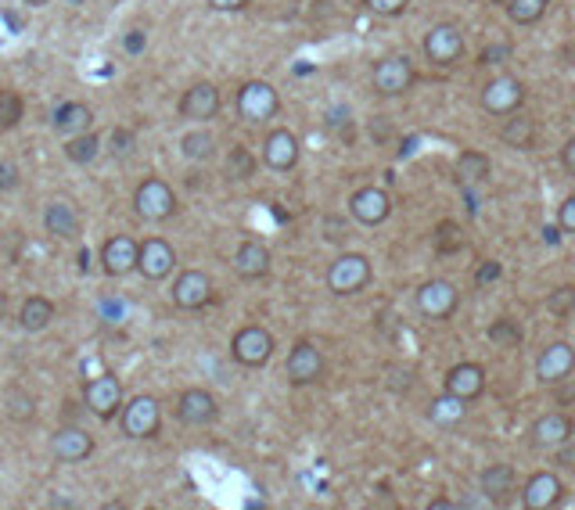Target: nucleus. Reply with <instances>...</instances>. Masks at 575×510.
Masks as SVG:
<instances>
[{
  "mask_svg": "<svg viewBox=\"0 0 575 510\" xmlns=\"http://www.w3.org/2000/svg\"><path fill=\"white\" fill-rule=\"evenodd\" d=\"M371 285V259L364 251H342L328 267V292L331 295H356Z\"/></svg>",
  "mask_w": 575,
  "mask_h": 510,
  "instance_id": "f257e3e1",
  "label": "nucleus"
},
{
  "mask_svg": "<svg viewBox=\"0 0 575 510\" xmlns=\"http://www.w3.org/2000/svg\"><path fill=\"white\" fill-rule=\"evenodd\" d=\"M133 205H137V216L148 219V223H162L169 216H176V194L166 180L159 176H148L137 191H133Z\"/></svg>",
  "mask_w": 575,
  "mask_h": 510,
  "instance_id": "f03ea898",
  "label": "nucleus"
},
{
  "mask_svg": "<svg viewBox=\"0 0 575 510\" xmlns=\"http://www.w3.org/2000/svg\"><path fill=\"white\" fill-rule=\"evenodd\" d=\"M277 108H280V98L266 80H248L237 90V115L248 123H266L277 115Z\"/></svg>",
  "mask_w": 575,
  "mask_h": 510,
  "instance_id": "7ed1b4c3",
  "label": "nucleus"
},
{
  "mask_svg": "<svg viewBox=\"0 0 575 510\" xmlns=\"http://www.w3.org/2000/svg\"><path fill=\"white\" fill-rule=\"evenodd\" d=\"M414 302H417L421 317H428V320H446V317L457 310L460 292H457V285H453V281H446V277H432V281H425V285L417 288Z\"/></svg>",
  "mask_w": 575,
  "mask_h": 510,
  "instance_id": "20e7f679",
  "label": "nucleus"
},
{
  "mask_svg": "<svg viewBox=\"0 0 575 510\" xmlns=\"http://www.w3.org/2000/svg\"><path fill=\"white\" fill-rule=\"evenodd\" d=\"M374 90L382 94V98H399V94H407L410 87H414V80H417V72H414V65H410V58H403V55H392V58H382L378 65H374Z\"/></svg>",
  "mask_w": 575,
  "mask_h": 510,
  "instance_id": "39448f33",
  "label": "nucleus"
},
{
  "mask_svg": "<svg viewBox=\"0 0 575 510\" xmlns=\"http://www.w3.org/2000/svg\"><path fill=\"white\" fill-rule=\"evenodd\" d=\"M525 105V83L518 76H496L482 87V108L493 115H514Z\"/></svg>",
  "mask_w": 575,
  "mask_h": 510,
  "instance_id": "423d86ee",
  "label": "nucleus"
},
{
  "mask_svg": "<svg viewBox=\"0 0 575 510\" xmlns=\"http://www.w3.org/2000/svg\"><path fill=\"white\" fill-rule=\"evenodd\" d=\"M126 438H151L159 431V399L155 395H133L119 413Z\"/></svg>",
  "mask_w": 575,
  "mask_h": 510,
  "instance_id": "0eeeda50",
  "label": "nucleus"
},
{
  "mask_svg": "<svg viewBox=\"0 0 575 510\" xmlns=\"http://www.w3.org/2000/svg\"><path fill=\"white\" fill-rule=\"evenodd\" d=\"M230 353H234V360H237L241 367H262V363L273 356V335H270L266 327L248 324V327H241V331L234 335Z\"/></svg>",
  "mask_w": 575,
  "mask_h": 510,
  "instance_id": "6e6552de",
  "label": "nucleus"
},
{
  "mask_svg": "<svg viewBox=\"0 0 575 510\" xmlns=\"http://www.w3.org/2000/svg\"><path fill=\"white\" fill-rule=\"evenodd\" d=\"M83 399H87V410H90L94 417L108 421V417H116V413L123 410V385H119L116 374H101V378L87 381Z\"/></svg>",
  "mask_w": 575,
  "mask_h": 510,
  "instance_id": "1a4fd4ad",
  "label": "nucleus"
},
{
  "mask_svg": "<svg viewBox=\"0 0 575 510\" xmlns=\"http://www.w3.org/2000/svg\"><path fill=\"white\" fill-rule=\"evenodd\" d=\"M173 267H176V251H173L169 241L148 237V241L141 244V251H137V270H141L144 281H162V277L173 274Z\"/></svg>",
  "mask_w": 575,
  "mask_h": 510,
  "instance_id": "9d476101",
  "label": "nucleus"
},
{
  "mask_svg": "<svg viewBox=\"0 0 575 510\" xmlns=\"http://www.w3.org/2000/svg\"><path fill=\"white\" fill-rule=\"evenodd\" d=\"M425 55H428V62H435V65H453V62L464 55V33H460L457 26H450V22L432 26L428 37H425Z\"/></svg>",
  "mask_w": 575,
  "mask_h": 510,
  "instance_id": "9b49d317",
  "label": "nucleus"
},
{
  "mask_svg": "<svg viewBox=\"0 0 575 510\" xmlns=\"http://www.w3.org/2000/svg\"><path fill=\"white\" fill-rule=\"evenodd\" d=\"M284 370H288V381L292 385H313L324 374V356H321V349L313 342H299L292 353H288Z\"/></svg>",
  "mask_w": 575,
  "mask_h": 510,
  "instance_id": "f8f14e48",
  "label": "nucleus"
},
{
  "mask_svg": "<svg viewBox=\"0 0 575 510\" xmlns=\"http://www.w3.org/2000/svg\"><path fill=\"white\" fill-rule=\"evenodd\" d=\"M169 299L176 310H202L209 299H212V281L202 274V270H184L173 288H169Z\"/></svg>",
  "mask_w": 575,
  "mask_h": 510,
  "instance_id": "ddd939ff",
  "label": "nucleus"
},
{
  "mask_svg": "<svg viewBox=\"0 0 575 510\" xmlns=\"http://www.w3.org/2000/svg\"><path fill=\"white\" fill-rule=\"evenodd\" d=\"M176 417H180L184 424H191V428H205V424H212V421L219 417V403H216V395L205 392V388H187V392H180V399H176Z\"/></svg>",
  "mask_w": 575,
  "mask_h": 510,
  "instance_id": "4468645a",
  "label": "nucleus"
},
{
  "mask_svg": "<svg viewBox=\"0 0 575 510\" xmlns=\"http://www.w3.org/2000/svg\"><path fill=\"white\" fill-rule=\"evenodd\" d=\"M349 212H353V219H356V223H364V226H378V223H385V219H389V212H392V198H389L382 187H360V191L349 198Z\"/></svg>",
  "mask_w": 575,
  "mask_h": 510,
  "instance_id": "2eb2a0df",
  "label": "nucleus"
},
{
  "mask_svg": "<svg viewBox=\"0 0 575 510\" xmlns=\"http://www.w3.org/2000/svg\"><path fill=\"white\" fill-rule=\"evenodd\" d=\"M571 370H575V349L568 342H550L536 360V381H543V385L564 381Z\"/></svg>",
  "mask_w": 575,
  "mask_h": 510,
  "instance_id": "dca6fc26",
  "label": "nucleus"
},
{
  "mask_svg": "<svg viewBox=\"0 0 575 510\" xmlns=\"http://www.w3.org/2000/svg\"><path fill=\"white\" fill-rule=\"evenodd\" d=\"M262 162H266L273 173L296 169V162H299V137H296L292 130H273V133H266V140H262Z\"/></svg>",
  "mask_w": 575,
  "mask_h": 510,
  "instance_id": "f3484780",
  "label": "nucleus"
},
{
  "mask_svg": "<svg viewBox=\"0 0 575 510\" xmlns=\"http://www.w3.org/2000/svg\"><path fill=\"white\" fill-rule=\"evenodd\" d=\"M137 251H141V244H137L133 237H126V234L108 237L105 248H101V267H105V274H108V277H126L130 270H137Z\"/></svg>",
  "mask_w": 575,
  "mask_h": 510,
  "instance_id": "a211bd4d",
  "label": "nucleus"
},
{
  "mask_svg": "<svg viewBox=\"0 0 575 510\" xmlns=\"http://www.w3.org/2000/svg\"><path fill=\"white\" fill-rule=\"evenodd\" d=\"M561 496H564L561 478L550 474V471H539V474H532V478L525 481V489H521V506H525V510H550V506H557Z\"/></svg>",
  "mask_w": 575,
  "mask_h": 510,
  "instance_id": "6ab92c4d",
  "label": "nucleus"
},
{
  "mask_svg": "<svg viewBox=\"0 0 575 510\" xmlns=\"http://www.w3.org/2000/svg\"><path fill=\"white\" fill-rule=\"evenodd\" d=\"M51 453L58 456V460H65V463H80V460H87L90 453H94V438L83 431V428H58L55 435H51Z\"/></svg>",
  "mask_w": 575,
  "mask_h": 510,
  "instance_id": "aec40b11",
  "label": "nucleus"
},
{
  "mask_svg": "<svg viewBox=\"0 0 575 510\" xmlns=\"http://www.w3.org/2000/svg\"><path fill=\"white\" fill-rule=\"evenodd\" d=\"M219 112V90L212 83H194L184 98H180V115L184 119H194V123H205V119H216Z\"/></svg>",
  "mask_w": 575,
  "mask_h": 510,
  "instance_id": "412c9836",
  "label": "nucleus"
},
{
  "mask_svg": "<svg viewBox=\"0 0 575 510\" xmlns=\"http://www.w3.org/2000/svg\"><path fill=\"white\" fill-rule=\"evenodd\" d=\"M442 388L471 403V399H478V395H482V388H485V370H482L478 363H457V367H450V370H446Z\"/></svg>",
  "mask_w": 575,
  "mask_h": 510,
  "instance_id": "4be33fe9",
  "label": "nucleus"
},
{
  "mask_svg": "<svg viewBox=\"0 0 575 510\" xmlns=\"http://www.w3.org/2000/svg\"><path fill=\"white\" fill-rule=\"evenodd\" d=\"M234 274L245 281H259L270 274V248L262 241H245L234 255Z\"/></svg>",
  "mask_w": 575,
  "mask_h": 510,
  "instance_id": "5701e85b",
  "label": "nucleus"
},
{
  "mask_svg": "<svg viewBox=\"0 0 575 510\" xmlns=\"http://www.w3.org/2000/svg\"><path fill=\"white\" fill-rule=\"evenodd\" d=\"M51 123H55V130H58L62 137H76V133H87V130H90L94 112H90L83 101H65V105L55 108Z\"/></svg>",
  "mask_w": 575,
  "mask_h": 510,
  "instance_id": "b1692460",
  "label": "nucleus"
},
{
  "mask_svg": "<svg viewBox=\"0 0 575 510\" xmlns=\"http://www.w3.org/2000/svg\"><path fill=\"white\" fill-rule=\"evenodd\" d=\"M568 438H571V421L564 413H546L532 424V446H539V449L564 446Z\"/></svg>",
  "mask_w": 575,
  "mask_h": 510,
  "instance_id": "393cba45",
  "label": "nucleus"
},
{
  "mask_svg": "<svg viewBox=\"0 0 575 510\" xmlns=\"http://www.w3.org/2000/svg\"><path fill=\"white\" fill-rule=\"evenodd\" d=\"M44 226H47L51 237H73V234L80 230V212H76V205L55 198V201L44 208Z\"/></svg>",
  "mask_w": 575,
  "mask_h": 510,
  "instance_id": "a878e982",
  "label": "nucleus"
},
{
  "mask_svg": "<svg viewBox=\"0 0 575 510\" xmlns=\"http://www.w3.org/2000/svg\"><path fill=\"white\" fill-rule=\"evenodd\" d=\"M428 417H432L439 428L460 424V421L468 417V399H460V395H453V392L442 388V395H435V399L428 403Z\"/></svg>",
  "mask_w": 575,
  "mask_h": 510,
  "instance_id": "bb28decb",
  "label": "nucleus"
},
{
  "mask_svg": "<svg viewBox=\"0 0 575 510\" xmlns=\"http://www.w3.org/2000/svg\"><path fill=\"white\" fill-rule=\"evenodd\" d=\"M478 485H482V492H485L489 503H503V496H507L511 485H514V471H511L507 463H489V467L478 474Z\"/></svg>",
  "mask_w": 575,
  "mask_h": 510,
  "instance_id": "cd10ccee",
  "label": "nucleus"
},
{
  "mask_svg": "<svg viewBox=\"0 0 575 510\" xmlns=\"http://www.w3.org/2000/svg\"><path fill=\"white\" fill-rule=\"evenodd\" d=\"M51 320H55V306H51V299H44V295L26 299L22 310H19V324H22L26 331H33V335H37V331H47Z\"/></svg>",
  "mask_w": 575,
  "mask_h": 510,
  "instance_id": "c85d7f7f",
  "label": "nucleus"
},
{
  "mask_svg": "<svg viewBox=\"0 0 575 510\" xmlns=\"http://www.w3.org/2000/svg\"><path fill=\"white\" fill-rule=\"evenodd\" d=\"M101 155V137L98 133H76V137H69L65 140V158L69 162H76V166H87V162H94Z\"/></svg>",
  "mask_w": 575,
  "mask_h": 510,
  "instance_id": "c756f323",
  "label": "nucleus"
},
{
  "mask_svg": "<svg viewBox=\"0 0 575 510\" xmlns=\"http://www.w3.org/2000/svg\"><path fill=\"white\" fill-rule=\"evenodd\" d=\"M180 151H184V158H191V162H209V158L216 155V137H212L209 130H191V133L180 140Z\"/></svg>",
  "mask_w": 575,
  "mask_h": 510,
  "instance_id": "7c9ffc66",
  "label": "nucleus"
},
{
  "mask_svg": "<svg viewBox=\"0 0 575 510\" xmlns=\"http://www.w3.org/2000/svg\"><path fill=\"white\" fill-rule=\"evenodd\" d=\"M457 176H460L464 183H482V180L489 176V158H485L482 151H460V158H457Z\"/></svg>",
  "mask_w": 575,
  "mask_h": 510,
  "instance_id": "2f4dec72",
  "label": "nucleus"
},
{
  "mask_svg": "<svg viewBox=\"0 0 575 510\" xmlns=\"http://www.w3.org/2000/svg\"><path fill=\"white\" fill-rule=\"evenodd\" d=\"M546 8H550V0H507V15H511V22H518V26L539 22V19L546 15Z\"/></svg>",
  "mask_w": 575,
  "mask_h": 510,
  "instance_id": "473e14b6",
  "label": "nucleus"
},
{
  "mask_svg": "<svg viewBox=\"0 0 575 510\" xmlns=\"http://www.w3.org/2000/svg\"><path fill=\"white\" fill-rule=\"evenodd\" d=\"M4 403H8V417H15V421H30L37 413V399L26 388H8Z\"/></svg>",
  "mask_w": 575,
  "mask_h": 510,
  "instance_id": "72a5a7b5",
  "label": "nucleus"
},
{
  "mask_svg": "<svg viewBox=\"0 0 575 510\" xmlns=\"http://www.w3.org/2000/svg\"><path fill=\"white\" fill-rule=\"evenodd\" d=\"M22 123V98L15 90H0V126L15 130Z\"/></svg>",
  "mask_w": 575,
  "mask_h": 510,
  "instance_id": "f704fd0d",
  "label": "nucleus"
},
{
  "mask_svg": "<svg viewBox=\"0 0 575 510\" xmlns=\"http://www.w3.org/2000/svg\"><path fill=\"white\" fill-rule=\"evenodd\" d=\"M532 133H536V126H532L528 119H507V130H503V140H507L511 148H528V140H532Z\"/></svg>",
  "mask_w": 575,
  "mask_h": 510,
  "instance_id": "c9c22d12",
  "label": "nucleus"
},
{
  "mask_svg": "<svg viewBox=\"0 0 575 510\" xmlns=\"http://www.w3.org/2000/svg\"><path fill=\"white\" fill-rule=\"evenodd\" d=\"M489 342L500 345V349H514V345L521 342V331H518L511 320H496V324L489 327Z\"/></svg>",
  "mask_w": 575,
  "mask_h": 510,
  "instance_id": "e433bc0d",
  "label": "nucleus"
},
{
  "mask_svg": "<svg viewBox=\"0 0 575 510\" xmlns=\"http://www.w3.org/2000/svg\"><path fill=\"white\" fill-rule=\"evenodd\" d=\"M227 166H230V176H234V180H248V176H252V169H255V162H252V155H248L245 148H234Z\"/></svg>",
  "mask_w": 575,
  "mask_h": 510,
  "instance_id": "4c0bfd02",
  "label": "nucleus"
},
{
  "mask_svg": "<svg viewBox=\"0 0 575 510\" xmlns=\"http://www.w3.org/2000/svg\"><path fill=\"white\" fill-rule=\"evenodd\" d=\"M546 310H550V313H571V310H575V288H571V285L557 288V292L546 299Z\"/></svg>",
  "mask_w": 575,
  "mask_h": 510,
  "instance_id": "58836bf2",
  "label": "nucleus"
},
{
  "mask_svg": "<svg viewBox=\"0 0 575 510\" xmlns=\"http://www.w3.org/2000/svg\"><path fill=\"white\" fill-rule=\"evenodd\" d=\"M364 4H367L374 15H382V19H396V15L407 12L410 0H364Z\"/></svg>",
  "mask_w": 575,
  "mask_h": 510,
  "instance_id": "ea45409f",
  "label": "nucleus"
},
{
  "mask_svg": "<svg viewBox=\"0 0 575 510\" xmlns=\"http://www.w3.org/2000/svg\"><path fill=\"white\" fill-rule=\"evenodd\" d=\"M557 226H561L564 234H575V194H568V198L561 201V208H557Z\"/></svg>",
  "mask_w": 575,
  "mask_h": 510,
  "instance_id": "a19ab883",
  "label": "nucleus"
},
{
  "mask_svg": "<svg viewBox=\"0 0 575 510\" xmlns=\"http://www.w3.org/2000/svg\"><path fill=\"white\" fill-rule=\"evenodd\" d=\"M500 274H503V267H500L496 259H485V263L475 270V285H478V288H485V285L500 281Z\"/></svg>",
  "mask_w": 575,
  "mask_h": 510,
  "instance_id": "79ce46f5",
  "label": "nucleus"
},
{
  "mask_svg": "<svg viewBox=\"0 0 575 510\" xmlns=\"http://www.w3.org/2000/svg\"><path fill=\"white\" fill-rule=\"evenodd\" d=\"M19 187V166L15 162H0V194Z\"/></svg>",
  "mask_w": 575,
  "mask_h": 510,
  "instance_id": "37998d69",
  "label": "nucleus"
},
{
  "mask_svg": "<svg viewBox=\"0 0 575 510\" xmlns=\"http://www.w3.org/2000/svg\"><path fill=\"white\" fill-rule=\"evenodd\" d=\"M112 151L123 158V155H130L133 151V130H116L112 133Z\"/></svg>",
  "mask_w": 575,
  "mask_h": 510,
  "instance_id": "c03bdc74",
  "label": "nucleus"
},
{
  "mask_svg": "<svg viewBox=\"0 0 575 510\" xmlns=\"http://www.w3.org/2000/svg\"><path fill=\"white\" fill-rule=\"evenodd\" d=\"M561 166H564V173L575 176V137L564 140V148H561Z\"/></svg>",
  "mask_w": 575,
  "mask_h": 510,
  "instance_id": "a18cd8bd",
  "label": "nucleus"
},
{
  "mask_svg": "<svg viewBox=\"0 0 575 510\" xmlns=\"http://www.w3.org/2000/svg\"><path fill=\"white\" fill-rule=\"evenodd\" d=\"M511 55V44H496V47H489L485 55H482V65H496L500 58H507Z\"/></svg>",
  "mask_w": 575,
  "mask_h": 510,
  "instance_id": "49530a36",
  "label": "nucleus"
},
{
  "mask_svg": "<svg viewBox=\"0 0 575 510\" xmlns=\"http://www.w3.org/2000/svg\"><path fill=\"white\" fill-rule=\"evenodd\" d=\"M209 8L212 12H241V8H248V0H209Z\"/></svg>",
  "mask_w": 575,
  "mask_h": 510,
  "instance_id": "de8ad7c7",
  "label": "nucleus"
},
{
  "mask_svg": "<svg viewBox=\"0 0 575 510\" xmlns=\"http://www.w3.org/2000/svg\"><path fill=\"white\" fill-rule=\"evenodd\" d=\"M123 47H126L130 55H141V51H144V33H141V30H133V33L126 37V44H123Z\"/></svg>",
  "mask_w": 575,
  "mask_h": 510,
  "instance_id": "09e8293b",
  "label": "nucleus"
},
{
  "mask_svg": "<svg viewBox=\"0 0 575 510\" xmlns=\"http://www.w3.org/2000/svg\"><path fill=\"white\" fill-rule=\"evenodd\" d=\"M22 4H30V8H44L47 0H22Z\"/></svg>",
  "mask_w": 575,
  "mask_h": 510,
  "instance_id": "8fccbe9b",
  "label": "nucleus"
},
{
  "mask_svg": "<svg viewBox=\"0 0 575 510\" xmlns=\"http://www.w3.org/2000/svg\"><path fill=\"white\" fill-rule=\"evenodd\" d=\"M65 4H73V8H76V4H83V0H65Z\"/></svg>",
  "mask_w": 575,
  "mask_h": 510,
  "instance_id": "3c124183",
  "label": "nucleus"
},
{
  "mask_svg": "<svg viewBox=\"0 0 575 510\" xmlns=\"http://www.w3.org/2000/svg\"><path fill=\"white\" fill-rule=\"evenodd\" d=\"M496 4H507V0H496Z\"/></svg>",
  "mask_w": 575,
  "mask_h": 510,
  "instance_id": "603ef678",
  "label": "nucleus"
}]
</instances>
